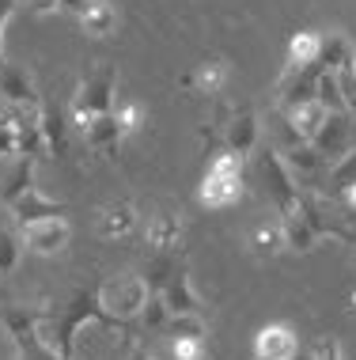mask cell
<instances>
[{"mask_svg": "<svg viewBox=\"0 0 356 360\" xmlns=\"http://www.w3.org/2000/svg\"><path fill=\"white\" fill-rule=\"evenodd\" d=\"M341 201H345V209H352V212H356V182L341 190Z\"/></svg>", "mask_w": 356, "mask_h": 360, "instance_id": "ab89813d", "label": "cell"}, {"mask_svg": "<svg viewBox=\"0 0 356 360\" xmlns=\"http://www.w3.org/2000/svg\"><path fill=\"white\" fill-rule=\"evenodd\" d=\"M281 217V231H284V247L296 250V255H307V250H315V243H319V228L311 224L307 217V205H303V190H300V201L296 205H288L284 212H277Z\"/></svg>", "mask_w": 356, "mask_h": 360, "instance_id": "30bf717a", "label": "cell"}, {"mask_svg": "<svg viewBox=\"0 0 356 360\" xmlns=\"http://www.w3.org/2000/svg\"><path fill=\"white\" fill-rule=\"evenodd\" d=\"M315 99H319L330 114L345 110V103H341V87H338V72H330V69H322V72H319V80H315ZM345 114H349V110H345Z\"/></svg>", "mask_w": 356, "mask_h": 360, "instance_id": "4316f807", "label": "cell"}, {"mask_svg": "<svg viewBox=\"0 0 356 360\" xmlns=\"http://www.w3.org/2000/svg\"><path fill=\"white\" fill-rule=\"evenodd\" d=\"M15 4L19 0H0V27H8V19L15 15Z\"/></svg>", "mask_w": 356, "mask_h": 360, "instance_id": "f35d334b", "label": "cell"}, {"mask_svg": "<svg viewBox=\"0 0 356 360\" xmlns=\"http://www.w3.org/2000/svg\"><path fill=\"white\" fill-rule=\"evenodd\" d=\"M300 338L288 323H269L254 334V360H296Z\"/></svg>", "mask_w": 356, "mask_h": 360, "instance_id": "8fae6325", "label": "cell"}, {"mask_svg": "<svg viewBox=\"0 0 356 360\" xmlns=\"http://www.w3.org/2000/svg\"><path fill=\"white\" fill-rule=\"evenodd\" d=\"M8 212L15 217V224H34V220L65 217V201H53V198H46L38 186H31V190H23L12 205H8Z\"/></svg>", "mask_w": 356, "mask_h": 360, "instance_id": "9a60e30c", "label": "cell"}, {"mask_svg": "<svg viewBox=\"0 0 356 360\" xmlns=\"http://www.w3.org/2000/svg\"><path fill=\"white\" fill-rule=\"evenodd\" d=\"M220 141H224L228 152L254 155V152H258V141H262V125H258V114L250 110V106H235L232 118L220 125Z\"/></svg>", "mask_w": 356, "mask_h": 360, "instance_id": "ba28073f", "label": "cell"}, {"mask_svg": "<svg viewBox=\"0 0 356 360\" xmlns=\"http://www.w3.org/2000/svg\"><path fill=\"white\" fill-rule=\"evenodd\" d=\"M330 182H334V186H341V190L356 182V148L345 155V160H338V163L330 167Z\"/></svg>", "mask_w": 356, "mask_h": 360, "instance_id": "836d02e7", "label": "cell"}, {"mask_svg": "<svg viewBox=\"0 0 356 360\" xmlns=\"http://www.w3.org/2000/svg\"><path fill=\"white\" fill-rule=\"evenodd\" d=\"M148 281L137 277V274H114L107 277L99 288H95V304L103 311V323L110 326H121V323H133L140 315V307L148 304Z\"/></svg>", "mask_w": 356, "mask_h": 360, "instance_id": "7a4b0ae2", "label": "cell"}, {"mask_svg": "<svg viewBox=\"0 0 356 360\" xmlns=\"http://www.w3.org/2000/svg\"><path fill=\"white\" fill-rule=\"evenodd\" d=\"M319 72H322V65H303V69L284 65L281 80H277V106H281V114L307 103V99H315V80H319Z\"/></svg>", "mask_w": 356, "mask_h": 360, "instance_id": "9c48e42d", "label": "cell"}, {"mask_svg": "<svg viewBox=\"0 0 356 360\" xmlns=\"http://www.w3.org/2000/svg\"><path fill=\"white\" fill-rule=\"evenodd\" d=\"M349 57H356L352 50V42H349V34H341V31H330V34H322V46H319V65L322 69H330V72H338Z\"/></svg>", "mask_w": 356, "mask_h": 360, "instance_id": "cb8c5ba5", "label": "cell"}, {"mask_svg": "<svg viewBox=\"0 0 356 360\" xmlns=\"http://www.w3.org/2000/svg\"><path fill=\"white\" fill-rule=\"evenodd\" d=\"M228 80H232L228 61H205V65H197V72H194V91L209 95V99H220L224 87H228Z\"/></svg>", "mask_w": 356, "mask_h": 360, "instance_id": "7402d4cb", "label": "cell"}, {"mask_svg": "<svg viewBox=\"0 0 356 360\" xmlns=\"http://www.w3.org/2000/svg\"><path fill=\"white\" fill-rule=\"evenodd\" d=\"M137 319H140L144 330H167L171 311H167V300H163V292H148V304L140 307Z\"/></svg>", "mask_w": 356, "mask_h": 360, "instance_id": "83f0119b", "label": "cell"}, {"mask_svg": "<svg viewBox=\"0 0 356 360\" xmlns=\"http://www.w3.org/2000/svg\"><path fill=\"white\" fill-rule=\"evenodd\" d=\"M31 12H38V15H53V12H61V0H31Z\"/></svg>", "mask_w": 356, "mask_h": 360, "instance_id": "8d00e7d4", "label": "cell"}, {"mask_svg": "<svg viewBox=\"0 0 356 360\" xmlns=\"http://www.w3.org/2000/svg\"><path fill=\"white\" fill-rule=\"evenodd\" d=\"M315 148H319V155L326 163H338V160H345L352 148H356V125H352V114H345V110H338V114H326V122H322V129L315 133Z\"/></svg>", "mask_w": 356, "mask_h": 360, "instance_id": "52a82bcc", "label": "cell"}, {"mask_svg": "<svg viewBox=\"0 0 356 360\" xmlns=\"http://www.w3.org/2000/svg\"><path fill=\"white\" fill-rule=\"evenodd\" d=\"M0 65H4V27H0Z\"/></svg>", "mask_w": 356, "mask_h": 360, "instance_id": "60d3db41", "label": "cell"}, {"mask_svg": "<svg viewBox=\"0 0 356 360\" xmlns=\"http://www.w3.org/2000/svg\"><path fill=\"white\" fill-rule=\"evenodd\" d=\"M80 23L91 38H107V34H114V27H118V8H114L110 0H91L88 12L80 15Z\"/></svg>", "mask_w": 356, "mask_h": 360, "instance_id": "603a6c76", "label": "cell"}, {"mask_svg": "<svg viewBox=\"0 0 356 360\" xmlns=\"http://www.w3.org/2000/svg\"><path fill=\"white\" fill-rule=\"evenodd\" d=\"M38 122H42V137H46L50 155L53 160H65V155H69V122H65L61 106L53 99H42L38 103Z\"/></svg>", "mask_w": 356, "mask_h": 360, "instance_id": "e0dca14e", "label": "cell"}, {"mask_svg": "<svg viewBox=\"0 0 356 360\" xmlns=\"http://www.w3.org/2000/svg\"><path fill=\"white\" fill-rule=\"evenodd\" d=\"M352 311H356V292H352Z\"/></svg>", "mask_w": 356, "mask_h": 360, "instance_id": "b9f144b4", "label": "cell"}, {"mask_svg": "<svg viewBox=\"0 0 356 360\" xmlns=\"http://www.w3.org/2000/svg\"><path fill=\"white\" fill-rule=\"evenodd\" d=\"M114 103H118V69H114V65H103V61L91 65V69L80 76L76 91H72L76 129H80L88 118H95V114H110Z\"/></svg>", "mask_w": 356, "mask_h": 360, "instance_id": "3957f363", "label": "cell"}, {"mask_svg": "<svg viewBox=\"0 0 356 360\" xmlns=\"http://www.w3.org/2000/svg\"><path fill=\"white\" fill-rule=\"evenodd\" d=\"M182 236H186V228H182V217H175V212H156V217L144 224V239L159 255H175L182 247Z\"/></svg>", "mask_w": 356, "mask_h": 360, "instance_id": "ac0fdd59", "label": "cell"}, {"mask_svg": "<svg viewBox=\"0 0 356 360\" xmlns=\"http://www.w3.org/2000/svg\"><path fill=\"white\" fill-rule=\"evenodd\" d=\"M163 300H167V311L171 315H190V311H201V296L194 288L186 269H175L171 281L163 285Z\"/></svg>", "mask_w": 356, "mask_h": 360, "instance_id": "d6986e66", "label": "cell"}, {"mask_svg": "<svg viewBox=\"0 0 356 360\" xmlns=\"http://www.w3.org/2000/svg\"><path fill=\"white\" fill-rule=\"evenodd\" d=\"M250 171H254L258 182H262L265 198L273 201L277 212H284L288 205L300 201V182L292 179V171L284 167V160H281V152H277V148L254 152V167H250Z\"/></svg>", "mask_w": 356, "mask_h": 360, "instance_id": "277c9868", "label": "cell"}, {"mask_svg": "<svg viewBox=\"0 0 356 360\" xmlns=\"http://www.w3.org/2000/svg\"><path fill=\"white\" fill-rule=\"evenodd\" d=\"M114 118H118V125L125 129V137H129V133H137L144 125V106L133 103V99H118V103H114Z\"/></svg>", "mask_w": 356, "mask_h": 360, "instance_id": "4dcf8cb0", "label": "cell"}, {"mask_svg": "<svg viewBox=\"0 0 356 360\" xmlns=\"http://www.w3.org/2000/svg\"><path fill=\"white\" fill-rule=\"evenodd\" d=\"M0 95H4V103L12 110H34L42 103V95L34 87V76L27 69H19V65H8V61L0 65Z\"/></svg>", "mask_w": 356, "mask_h": 360, "instance_id": "7c38bea8", "label": "cell"}, {"mask_svg": "<svg viewBox=\"0 0 356 360\" xmlns=\"http://www.w3.org/2000/svg\"><path fill=\"white\" fill-rule=\"evenodd\" d=\"M246 193V155L239 152H216L209 160V171L201 179L197 201L205 209H232L235 201H243Z\"/></svg>", "mask_w": 356, "mask_h": 360, "instance_id": "6da1fadb", "label": "cell"}, {"mask_svg": "<svg viewBox=\"0 0 356 360\" xmlns=\"http://www.w3.org/2000/svg\"><path fill=\"white\" fill-rule=\"evenodd\" d=\"M167 330H171V338H205L209 334L201 311H190V315H171Z\"/></svg>", "mask_w": 356, "mask_h": 360, "instance_id": "f546056e", "label": "cell"}, {"mask_svg": "<svg viewBox=\"0 0 356 360\" xmlns=\"http://www.w3.org/2000/svg\"><path fill=\"white\" fill-rule=\"evenodd\" d=\"M319 46H322V34L319 31H300L292 34L288 42V61L292 69H303V65H319Z\"/></svg>", "mask_w": 356, "mask_h": 360, "instance_id": "d4e9b609", "label": "cell"}, {"mask_svg": "<svg viewBox=\"0 0 356 360\" xmlns=\"http://www.w3.org/2000/svg\"><path fill=\"white\" fill-rule=\"evenodd\" d=\"M338 87H341V103L345 110L356 118V57H349V61L338 69Z\"/></svg>", "mask_w": 356, "mask_h": 360, "instance_id": "1f68e13d", "label": "cell"}, {"mask_svg": "<svg viewBox=\"0 0 356 360\" xmlns=\"http://www.w3.org/2000/svg\"><path fill=\"white\" fill-rule=\"evenodd\" d=\"M23 250H27V247H23V239H19L15 231H4V228H0V277L15 274Z\"/></svg>", "mask_w": 356, "mask_h": 360, "instance_id": "f1b7e54d", "label": "cell"}, {"mask_svg": "<svg viewBox=\"0 0 356 360\" xmlns=\"http://www.w3.org/2000/svg\"><path fill=\"white\" fill-rule=\"evenodd\" d=\"M80 137H84V144H88L95 155H110V152H118L125 129L118 125V118H114V110H110V114H95V118L84 122Z\"/></svg>", "mask_w": 356, "mask_h": 360, "instance_id": "5bb4252c", "label": "cell"}, {"mask_svg": "<svg viewBox=\"0 0 356 360\" xmlns=\"http://www.w3.org/2000/svg\"><path fill=\"white\" fill-rule=\"evenodd\" d=\"M8 114H12V125H15V155H27V160L50 155L42 137V122H38V106L34 110H8Z\"/></svg>", "mask_w": 356, "mask_h": 360, "instance_id": "4fadbf2b", "label": "cell"}, {"mask_svg": "<svg viewBox=\"0 0 356 360\" xmlns=\"http://www.w3.org/2000/svg\"><path fill=\"white\" fill-rule=\"evenodd\" d=\"M171 353H175V360H205V338H175L171 342Z\"/></svg>", "mask_w": 356, "mask_h": 360, "instance_id": "d6a6232c", "label": "cell"}, {"mask_svg": "<svg viewBox=\"0 0 356 360\" xmlns=\"http://www.w3.org/2000/svg\"><path fill=\"white\" fill-rule=\"evenodd\" d=\"M4 160H15V125H12V114H0V163Z\"/></svg>", "mask_w": 356, "mask_h": 360, "instance_id": "e575fe53", "label": "cell"}, {"mask_svg": "<svg viewBox=\"0 0 356 360\" xmlns=\"http://www.w3.org/2000/svg\"><path fill=\"white\" fill-rule=\"evenodd\" d=\"M34 167L38 160H27V155H15V163L0 174V205H12L23 190L34 186Z\"/></svg>", "mask_w": 356, "mask_h": 360, "instance_id": "ffe728a7", "label": "cell"}, {"mask_svg": "<svg viewBox=\"0 0 356 360\" xmlns=\"http://www.w3.org/2000/svg\"><path fill=\"white\" fill-rule=\"evenodd\" d=\"M326 106L319 103V99H307V103H300V106H292V110H284L281 118L292 125L296 133H300L303 141H315V133L322 129V122H326Z\"/></svg>", "mask_w": 356, "mask_h": 360, "instance_id": "44dd1931", "label": "cell"}, {"mask_svg": "<svg viewBox=\"0 0 356 360\" xmlns=\"http://www.w3.org/2000/svg\"><path fill=\"white\" fill-rule=\"evenodd\" d=\"M250 250L258 258H273L284 250V231H281V220L277 224H262V228L250 231Z\"/></svg>", "mask_w": 356, "mask_h": 360, "instance_id": "484cf974", "label": "cell"}, {"mask_svg": "<svg viewBox=\"0 0 356 360\" xmlns=\"http://www.w3.org/2000/svg\"><path fill=\"white\" fill-rule=\"evenodd\" d=\"M19 239L23 247L38 258H53L69 247L72 239V228L65 217H50V220H34V224H19Z\"/></svg>", "mask_w": 356, "mask_h": 360, "instance_id": "8992f818", "label": "cell"}, {"mask_svg": "<svg viewBox=\"0 0 356 360\" xmlns=\"http://www.w3.org/2000/svg\"><path fill=\"white\" fill-rule=\"evenodd\" d=\"M91 0H61V12H72V15H84Z\"/></svg>", "mask_w": 356, "mask_h": 360, "instance_id": "74e56055", "label": "cell"}, {"mask_svg": "<svg viewBox=\"0 0 356 360\" xmlns=\"http://www.w3.org/2000/svg\"><path fill=\"white\" fill-rule=\"evenodd\" d=\"M311 360H341V342L334 334H322L311 349Z\"/></svg>", "mask_w": 356, "mask_h": 360, "instance_id": "d590c367", "label": "cell"}, {"mask_svg": "<svg viewBox=\"0 0 356 360\" xmlns=\"http://www.w3.org/2000/svg\"><path fill=\"white\" fill-rule=\"evenodd\" d=\"M277 152H281L284 167L292 171L296 182H315L326 167H330V163L319 155V148H315L311 141H303L288 122H281V144H277Z\"/></svg>", "mask_w": 356, "mask_h": 360, "instance_id": "5b68a950", "label": "cell"}, {"mask_svg": "<svg viewBox=\"0 0 356 360\" xmlns=\"http://www.w3.org/2000/svg\"><path fill=\"white\" fill-rule=\"evenodd\" d=\"M137 205L133 201H110V205H103L99 209V217H95V228H99V236L103 239H125L129 231H137Z\"/></svg>", "mask_w": 356, "mask_h": 360, "instance_id": "2e32d148", "label": "cell"}]
</instances>
